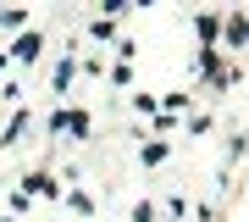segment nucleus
Here are the masks:
<instances>
[{
    "instance_id": "1",
    "label": "nucleus",
    "mask_w": 249,
    "mask_h": 222,
    "mask_svg": "<svg viewBox=\"0 0 249 222\" xmlns=\"http://www.w3.org/2000/svg\"><path fill=\"white\" fill-rule=\"evenodd\" d=\"M55 128H67V133H83V128H89V117H83V111H61V117H55Z\"/></svg>"
},
{
    "instance_id": "3",
    "label": "nucleus",
    "mask_w": 249,
    "mask_h": 222,
    "mask_svg": "<svg viewBox=\"0 0 249 222\" xmlns=\"http://www.w3.org/2000/svg\"><path fill=\"white\" fill-rule=\"evenodd\" d=\"M227 39H232V44H249V11H244V17H232V22H227Z\"/></svg>"
},
{
    "instance_id": "4",
    "label": "nucleus",
    "mask_w": 249,
    "mask_h": 222,
    "mask_svg": "<svg viewBox=\"0 0 249 222\" xmlns=\"http://www.w3.org/2000/svg\"><path fill=\"white\" fill-rule=\"evenodd\" d=\"M72 78H78V67H72V61H61V67H55V89H67Z\"/></svg>"
},
{
    "instance_id": "2",
    "label": "nucleus",
    "mask_w": 249,
    "mask_h": 222,
    "mask_svg": "<svg viewBox=\"0 0 249 222\" xmlns=\"http://www.w3.org/2000/svg\"><path fill=\"white\" fill-rule=\"evenodd\" d=\"M11 56H17V61H34V56H39V34H22V39H17V50H11Z\"/></svg>"
}]
</instances>
